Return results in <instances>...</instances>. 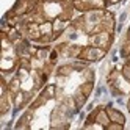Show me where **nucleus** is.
<instances>
[{
	"label": "nucleus",
	"mask_w": 130,
	"mask_h": 130,
	"mask_svg": "<svg viewBox=\"0 0 130 130\" xmlns=\"http://www.w3.org/2000/svg\"><path fill=\"white\" fill-rule=\"evenodd\" d=\"M107 113H108V116H110V119H111V122H118V124H122V125H124L125 118L122 116V113H119L118 110L111 108V107L107 108Z\"/></svg>",
	"instance_id": "obj_2"
},
{
	"label": "nucleus",
	"mask_w": 130,
	"mask_h": 130,
	"mask_svg": "<svg viewBox=\"0 0 130 130\" xmlns=\"http://www.w3.org/2000/svg\"><path fill=\"white\" fill-rule=\"evenodd\" d=\"M107 50L100 49V47H96V45H88V47H83L80 55H78V60H83V61H99L100 58H104Z\"/></svg>",
	"instance_id": "obj_1"
},
{
	"label": "nucleus",
	"mask_w": 130,
	"mask_h": 130,
	"mask_svg": "<svg viewBox=\"0 0 130 130\" xmlns=\"http://www.w3.org/2000/svg\"><path fill=\"white\" fill-rule=\"evenodd\" d=\"M74 71V66H72V64H64V66H60L58 68V71H57V74H58V75H69V74Z\"/></svg>",
	"instance_id": "obj_3"
},
{
	"label": "nucleus",
	"mask_w": 130,
	"mask_h": 130,
	"mask_svg": "<svg viewBox=\"0 0 130 130\" xmlns=\"http://www.w3.org/2000/svg\"><path fill=\"white\" fill-rule=\"evenodd\" d=\"M122 75H124V78L130 83V63H127L125 66L122 68Z\"/></svg>",
	"instance_id": "obj_4"
}]
</instances>
